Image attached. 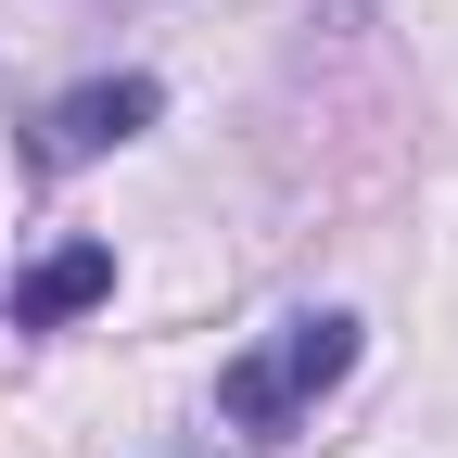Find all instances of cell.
<instances>
[{
  "label": "cell",
  "instance_id": "1",
  "mask_svg": "<svg viewBox=\"0 0 458 458\" xmlns=\"http://www.w3.org/2000/svg\"><path fill=\"white\" fill-rule=\"evenodd\" d=\"M344 369H357V318H280L255 357L216 369V420H229V433H293Z\"/></svg>",
  "mask_w": 458,
  "mask_h": 458
},
{
  "label": "cell",
  "instance_id": "2",
  "mask_svg": "<svg viewBox=\"0 0 458 458\" xmlns=\"http://www.w3.org/2000/svg\"><path fill=\"white\" fill-rule=\"evenodd\" d=\"M153 114H165V89H153V77H89V89L51 102L38 153H51V165H89V153H114V140H140Z\"/></svg>",
  "mask_w": 458,
  "mask_h": 458
},
{
  "label": "cell",
  "instance_id": "3",
  "mask_svg": "<svg viewBox=\"0 0 458 458\" xmlns=\"http://www.w3.org/2000/svg\"><path fill=\"white\" fill-rule=\"evenodd\" d=\"M102 293H114V255H102V242H64L51 267H26V280H13V331H51V318L102 306Z\"/></svg>",
  "mask_w": 458,
  "mask_h": 458
},
{
  "label": "cell",
  "instance_id": "4",
  "mask_svg": "<svg viewBox=\"0 0 458 458\" xmlns=\"http://www.w3.org/2000/svg\"><path fill=\"white\" fill-rule=\"evenodd\" d=\"M318 13H331V26H369V0H318Z\"/></svg>",
  "mask_w": 458,
  "mask_h": 458
}]
</instances>
